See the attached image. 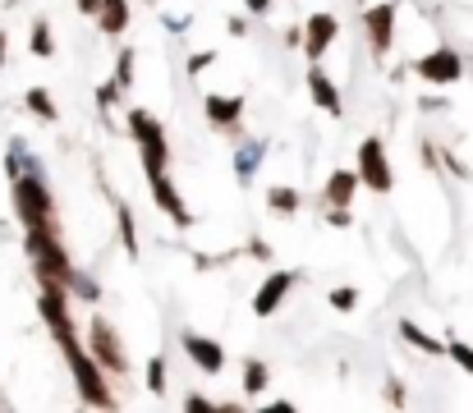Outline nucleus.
<instances>
[{
	"label": "nucleus",
	"mask_w": 473,
	"mask_h": 413,
	"mask_svg": "<svg viewBox=\"0 0 473 413\" xmlns=\"http://www.w3.org/2000/svg\"><path fill=\"white\" fill-rule=\"evenodd\" d=\"M244 10H248L253 19H267V14H272V0H244Z\"/></svg>",
	"instance_id": "31"
},
{
	"label": "nucleus",
	"mask_w": 473,
	"mask_h": 413,
	"mask_svg": "<svg viewBox=\"0 0 473 413\" xmlns=\"http://www.w3.org/2000/svg\"><path fill=\"white\" fill-rule=\"evenodd\" d=\"M386 400H390V404H405V385H400L396 377L386 381Z\"/></svg>",
	"instance_id": "33"
},
{
	"label": "nucleus",
	"mask_w": 473,
	"mask_h": 413,
	"mask_svg": "<svg viewBox=\"0 0 473 413\" xmlns=\"http://www.w3.org/2000/svg\"><path fill=\"white\" fill-rule=\"evenodd\" d=\"M179 349L189 353V363H193L202 377L225 372V345L212 340V336H202V330H184V336H179Z\"/></svg>",
	"instance_id": "8"
},
{
	"label": "nucleus",
	"mask_w": 473,
	"mask_h": 413,
	"mask_svg": "<svg viewBox=\"0 0 473 413\" xmlns=\"http://www.w3.org/2000/svg\"><path fill=\"white\" fill-rule=\"evenodd\" d=\"M166 28H170V33H184V28H189V19H179V14H166Z\"/></svg>",
	"instance_id": "34"
},
{
	"label": "nucleus",
	"mask_w": 473,
	"mask_h": 413,
	"mask_svg": "<svg viewBox=\"0 0 473 413\" xmlns=\"http://www.w3.org/2000/svg\"><path fill=\"white\" fill-rule=\"evenodd\" d=\"M327 226H350V207H327Z\"/></svg>",
	"instance_id": "32"
},
{
	"label": "nucleus",
	"mask_w": 473,
	"mask_h": 413,
	"mask_svg": "<svg viewBox=\"0 0 473 413\" xmlns=\"http://www.w3.org/2000/svg\"><path fill=\"white\" fill-rule=\"evenodd\" d=\"M262 161H267V138H244L240 152H234V179L253 184V175L262 171Z\"/></svg>",
	"instance_id": "15"
},
{
	"label": "nucleus",
	"mask_w": 473,
	"mask_h": 413,
	"mask_svg": "<svg viewBox=\"0 0 473 413\" xmlns=\"http://www.w3.org/2000/svg\"><path fill=\"white\" fill-rule=\"evenodd\" d=\"M129 133H134V143H138L143 175H162L166 165H170V143H166V129H162V120H156L152 110L134 106V110H129Z\"/></svg>",
	"instance_id": "3"
},
{
	"label": "nucleus",
	"mask_w": 473,
	"mask_h": 413,
	"mask_svg": "<svg viewBox=\"0 0 473 413\" xmlns=\"http://www.w3.org/2000/svg\"><path fill=\"white\" fill-rule=\"evenodd\" d=\"M14 211H19L23 226H42V220H51L56 203H51V188H46L42 171H23V175H14Z\"/></svg>",
	"instance_id": "4"
},
{
	"label": "nucleus",
	"mask_w": 473,
	"mask_h": 413,
	"mask_svg": "<svg viewBox=\"0 0 473 413\" xmlns=\"http://www.w3.org/2000/svg\"><path fill=\"white\" fill-rule=\"evenodd\" d=\"M28 46H33L37 60H51V55H56V33H51V19H33V28H28Z\"/></svg>",
	"instance_id": "18"
},
{
	"label": "nucleus",
	"mask_w": 473,
	"mask_h": 413,
	"mask_svg": "<svg viewBox=\"0 0 473 413\" xmlns=\"http://www.w3.org/2000/svg\"><path fill=\"white\" fill-rule=\"evenodd\" d=\"M363 33L367 42H373L377 55L390 51V42H396V0H377V5L363 10Z\"/></svg>",
	"instance_id": "9"
},
{
	"label": "nucleus",
	"mask_w": 473,
	"mask_h": 413,
	"mask_svg": "<svg viewBox=\"0 0 473 413\" xmlns=\"http://www.w3.org/2000/svg\"><path fill=\"white\" fill-rule=\"evenodd\" d=\"M120 97H124V88H120V78L111 74V78H106V83H101V88H97V106H101V110H111V106L120 101Z\"/></svg>",
	"instance_id": "25"
},
{
	"label": "nucleus",
	"mask_w": 473,
	"mask_h": 413,
	"mask_svg": "<svg viewBox=\"0 0 473 413\" xmlns=\"http://www.w3.org/2000/svg\"><path fill=\"white\" fill-rule=\"evenodd\" d=\"M115 226H120V248H124L129 258H138V226H134L129 203H115Z\"/></svg>",
	"instance_id": "19"
},
{
	"label": "nucleus",
	"mask_w": 473,
	"mask_h": 413,
	"mask_svg": "<svg viewBox=\"0 0 473 413\" xmlns=\"http://www.w3.org/2000/svg\"><path fill=\"white\" fill-rule=\"evenodd\" d=\"M445 353H451L455 358V363L473 377V345H464V340H451V345H445Z\"/></svg>",
	"instance_id": "28"
},
{
	"label": "nucleus",
	"mask_w": 473,
	"mask_h": 413,
	"mask_svg": "<svg viewBox=\"0 0 473 413\" xmlns=\"http://www.w3.org/2000/svg\"><path fill=\"white\" fill-rule=\"evenodd\" d=\"M400 336H405V340H409L414 349H423V353H445V345H441V340H432L428 330L418 326V322H409V317L400 322Z\"/></svg>",
	"instance_id": "23"
},
{
	"label": "nucleus",
	"mask_w": 473,
	"mask_h": 413,
	"mask_svg": "<svg viewBox=\"0 0 473 413\" xmlns=\"http://www.w3.org/2000/svg\"><path fill=\"white\" fill-rule=\"evenodd\" d=\"M23 248H28V258L37 266V281L46 275V281H60L65 285V275L74 271L69 253L60 248L56 230H51V220H42V226H23Z\"/></svg>",
	"instance_id": "2"
},
{
	"label": "nucleus",
	"mask_w": 473,
	"mask_h": 413,
	"mask_svg": "<svg viewBox=\"0 0 473 413\" xmlns=\"http://www.w3.org/2000/svg\"><path fill=\"white\" fill-rule=\"evenodd\" d=\"M267 385H272V368L262 363V358H248V363H244V395L257 400L262 391H267Z\"/></svg>",
	"instance_id": "20"
},
{
	"label": "nucleus",
	"mask_w": 473,
	"mask_h": 413,
	"mask_svg": "<svg viewBox=\"0 0 473 413\" xmlns=\"http://www.w3.org/2000/svg\"><path fill=\"white\" fill-rule=\"evenodd\" d=\"M248 253H253L257 262H267V258H272V248H267V243H248Z\"/></svg>",
	"instance_id": "35"
},
{
	"label": "nucleus",
	"mask_w": 473,
	"mask_h": 413,
	"mask_svg": "<svg viewBox=\"0 0 473 413\" xmlns=\"http://www.w3.org/2000/svg\"><path fill=\"white\" fill-rule=\"evenodd\" d=\"M37 313L51 330V340L60 345L65 363L74 372V385H78V400H83L88 409H115V391L106 385V368L92 358V349L78 340L74 330V317H69V290L60 281H46L42 275V294H37Z\"/></svg>",
	"instance_id": "1"
},
{
	"label": "nucleus",
	"mask_w": 473,
	"mask_h": 413,
	"mask_svg": "<svg viewBox=\"0 0 473 413\" xmlns=\"http://www.w3.org/2000/svg\"><path fill=\"white\" fill-rule=\"evenodd\" d=\"M184 413H221V404H212L207 395H184Z\"/></svg>",
	"instance_id": "29"
},
{
	"label": "nucleus",
	"mask_w": 473,
	"mask_h": 413,
	"mask_svg": "<svg viewBox=\"0 0 473 413\" xmlns=\"http://www.w3.org/2000/svg\"><path fill=\"white\" fill-rule=\"evenodd\" d=\"M23 106H28L37 120H46V124H56V120H60V110H56V101H51V92H46V88H28Z\"/></svg>",
	"instance_id": "22"
},
{
	"label": "nucleus",
	"mask_w": 473,
	"mask_h": 413,
	"mask_svg": "<svg viewBox=\"0 0 473 413\" xmlns=\"http://www.w3.org/2000/svg\"><path fill=\"white\" fill-rule=\"evenodd\" d=\"M74 5H78V10H83V14H92V19H97V10H101V0H74Z\"/></svg>",
	"instance_id": "36"
},
{
	"label": "nucleus",
	"mask_w": 473,
	"mask_h": 413,
	"mask_svg": "<svg viewBox=\"0 0 473 413\" xmlns=\"http://www.w3.org/2000/svg\"><path fill=\"white\" fill-rule=\"evenodd\" d=\"M134 55H138V51H120V60H115V78H120L124 92L134 88Z\"/></svg>",
	"instance_id": "26"
},
{
	"label": "nucleus",
	"mask_w": 473,
	"mask_h": 413,
	"mask_svg": "<svg viewBox=\"0 0 473 413\" xmlns=\"http://www.w3.org/2000/svg\"><path fill=\"white\" fill-rule=\"evenodd\" d=\"M414 74L423 83H437V88H445V83H460L464 78V55L451 51V46H437L428 55H418L414 60Z\"/></svg>",
	"instance_id": "6"
},
{
	"label": "nucleus",
	"mask_w": 473,
	"mask_h": 413,
	"mask_svg": "<svg viewBox=\"0 0 473 413\" xmlns=\"http://www.w3.org/2000/svg\"><path fill=\"white\" fill-rule=\"evenodd\" d=\"M10 60V37H5V28H0V65Z\"/></svg>",
	"instance_id": "37"
},
{
	"label": "nucleus",
	"mask_w": 473,
	"mask_h": 413,
	"mask_svg": "<svg viewBox=\"0 0 473 413\" xmlns=\"http://www.w3.org/2000/svg\"><path fill=\"white\" fill-rule=\"evenodd\" d=\"M202 115H207V124H212V129H240V120H244V97H240V92H207Z\"/></svg>",
	"instance_id": "12"
},
{
	"label": "nucleus",
	"mask_w": 473,
	"mask_h": 413,
	"mask_svg": "<svg viewBox=\"0 0 473 413\" xmlns=\"http://www.w3.org/2000/svg\"><path fill=\"white\" fill-rule=\"evenodd\" d=\"M97 28L106 37H120L124 28H129V0H101V10H97Z\"/></svg>",
	"instance_id": "17"
},
{
	"label": "nucleus",
	"mask_w": 473,
	"mask_h": 413,
	"mask_svg": "<svg viewBox=\"0 0 473 413\" xmlns=\"http://www.w3.org/2000/svg\"><path fill=\"white\" fill-rule=\"evenodd\" d=\"M267 203H272V211L276 216H295L304 203H299V188H290V184H276V188H267Z\"/></svg>",
	"instance_id": "21"
},
{
	"label": "nucleus",
	"mask_w": 473,
	"mask_h": 413,
	"mask_svg": "<svg viewBox=\"0 0 473 413\" xmlns=\"http://www.w3.org/2000/svg\"><path fill=\"white\" fill-rule=\"evenodd\" d=\"M359 184H363L359 171H331V175H327V188H322V203H327V207H350Z\"/></svg>",
	"instance_id": "16"
},
{
	"label": "nucleus",
	"mask_w": 473,
	"mask_h": 413,
	"mask_svg": "<svg viewBox=\"0 0 473 413\" xmlns=\"http://www.w3.org/2000/svg\"><path fill=\"white\" fill-rule=\"evenodd\" d=\"M212 65H217V51H198L193 60H189V78H193V74H202V69H212Z\"/></svg>",
	"instance_id": "30"
},
{
	"label": "nucleus",
	"mask_w": 473,
	"mask_h": 413,
	"mask_svg": "<svg viewBox=\"0 0 473 413\" xmlns=\"http://www.w3.org/2000/svg\"><path fill=\"white\" fill-rule=\"evenodd\" d=\"M359 179L373 193H390V188H396V175H390L382 138H363V143H359Z\"/></svg>",
	"instance_id": "5"
},
{
	"label": "nucleus",
	"mask_w": 473,
	"mask_h": 413,
	"mask_svg": "<svg viewBox=\"0 0 473 413\" xmlns=\"http://www.w3.org/2000/svg\"><path fill=\"white\" fill-rule=\"evenodd\" d=\"M147 391L166 395V358H147Z\"/></svg>",
	"instance_id": "24"
},
{
	"label": "nucleus",
	"mask_w": 473,
	"mask_h": 413,
	"mask_svg": "<svg viewBox=\"0 0 473 413\" xmlns=\"http://www.w3.org/2000/svg\"><path fill=\"white\" fill-rule=\"evenodd\" d=\"M308 92H312V101H318L327 115H340V110H345V97H340L335 78H331L327 69H318V65L308 69Z\"/></svg>",
	"instance_id": "14"
},
{
	"label": "nucleus",
	"mask_w": 473,
	"mask_h": 413,
	"mask_svg": "<svg viewBox=\"0 0 473 413\" xmlns=\"http://www.w3.org/2000/svg\"><path fill=\"white\" fill-rule=\"evenodd\" d=\"M335 37H340V19H335V14H327V10L308 14V23H304V55H308L312 65H318L322 55L331 51Z\"/></svg>",
	"instance_id": "11"
},
{
	"label": "nucleus",
	"mask_w": 473,
	"mask_h": 413,
	"mask_svg": "<svg viewBox=\"0 0 473 413\" xmlns=\"http://www.w3.org/2000/svg\"><path fill=\"white\" fill-rule=\"evenodd\" d=\"M295 281H299L295 271H272V275H262V285H257V294H253V313H257V317H276L280 303L290 298Z\"/></svg>",
	"instance_id": "10"
},
{
	"label": "nucleus",
	"mask_w": 473,
	"mask_h": 413,
	"mask_svg": "<svg viewBox=\"0 0 473 413\" xmlns=\"http://www.w3.org/2000/svg\"><path fill=\"white\" fill-rule=\"evenodd\" d=\"M147 184H152V203L162 207L179 230H189L193 226V216H189V207H184V198H179V188L170 184V175L162 171V175H147Z\"/></svg>",
	"instance_id": "13"
},
{
	"label": "nucleus",
	"mask_w": 473,
	"mask_h": 413,
	"mask_svg": "<svg viewBox=\"0 0 473 413\" xmlns=\"http://www.w3.org/2000/svg\"><path fill=\"white\" fill-rule=\"evenodd\" d=\"M331 308H335V313H354V308H359V290H350V285L331 290Z\"/></svg>",
	"instance_id": "27"
},
{
	"label": "nucleus",
	"mask_w": 473,
	"mask_h": 413,
	"mask_svg": "<svg viewBox=\"0 0 473 413\" xmlns=\"http://www.w3.org/2000/svg\"><path fill=\"white\" fill-rule=\"evenodd\" d=\"M88 349H92V358L106 372H115V377H124L129 372V358H124V349H120V336L111 330V322L106 317H92V330H88Z\"/></svg>",
	"instance_id": "7"
}]
</instances>
